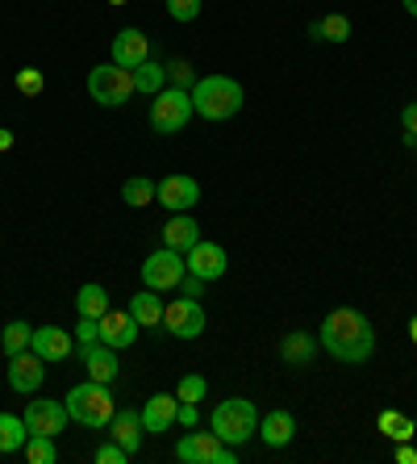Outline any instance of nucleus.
<instances>
[{
    "instance_id": "nucleus-14",
    "label": "nucleus",
    "mask_w": 417,
    "mask_h": 464,
    "mask_svg": "<svg viewBox=\"0 0 417 464\" xmlns=\"http://www.w3.org/2000/svg\"><path fill=\"white\" fill-rule=\"evenodd\" d=\"M201 201V184L193 176H167L159 180V206H167L172 214H188Z\"/></svg>"
},
{
    "instance_id": "nucleus-28",
    "label": "nucleus",
    "mask_w": 417,
    "mask_h": 464,
    "mask_svg": "<svg viewBox=\"0 0 417 464\" xmlns=\"http://www.w3.org/2000/svg\"><path fill=\"white\" fill-rule=\"evenodd\" d=\"M75 310H80V318H100L109 310V293L100 285H84L75 293Z\"/></svg>"
},
{
    "instance_id": "nucleus-15",
    "label": "nucleus",
    "mask_w": 417,
    "mask_h": 464,
    "mask_svg": "<svg viewBox=\"0 0 417 464\" xmlns=\"http://www.w3.org/2000/svg\"><path fill=\"white\" fill-rule=\"evenodd\" d=\"M175 419H180V398H175V393H155V398L142 406V427H147L150 435H163L167 427H175Z\"/></svg>"
},
{
    "instance_id": "nucleus-17",
    "label": "nucleus",
    "mask_w": 417,
    "mask_h": 464,
    "mask_svg": "<svg viewBox=\"0 0 417 464\" xmlns=\"http://www.w3.org/2000/svg\"><path fill=\"white\" fill-rule=\"evenodd\" d=\"M30 347L46 360V364H59V360L71 356V335H67L63 326H38L33 339H30Z\"/></svg>"
},
{
    "instance_id": "nucleus-42",
    "label": "nucleus",
    "mask_w": 417,
    "mask_h": 464,
    "mask_svg": "<svg viewBox=\"0 0 417 464\" xmlns=\"http://www.w3.org/2000/svg\"><path fill=\"white\" fill-rule=\"evenodd\" d=\"M409 331H413V339H417V318H413V323H409Z\"/></svg>"
},
{
    "instance_id": "nucleus-39",
    "label": "nucleus",
    "mask_w": 417,
    "mask_h": 464,
    "mask_svg": "<svg viewBox=\"0 0 417 464\" xmlns=\"http://www.w3.org/2000/svg\"><path fill=\"white\" fill-rule=\"evenodd\" d=\"M396 460H401V464H417L413 443H401V448H396Z\"/></svg>"
},
{
    "instance_id": "nucleus-20",
    "label": "nucleus",
    "mask_w": 417,
    "mask_h": 464,
    "mask_svg": "<svg viewBox=\"0 0 417 464\" xmlns=\"http://www.w3.org/2000/svg\"><path fill=\"white\" fill-rule=\"evenodd\" d=\"M142 431H147V427H142V414L138 411H118V414H113V422H109V440H118L129 456L142 448Z\"/></svg>"
},
{
    "instance_id": "nucleus-6",
    "label": "nucleus",
    "mask_w": 417,
    "mask_h": 464,
    "mask_svg": "<svg viewBox=\"0 0 417 464\" xmlns=\"http://www.w3.org/2000/svg\"><path fill=\"white\" fill-rule=\"evenodd\" d=\"M193 92L188 88H163L150 101V126L155 134H180L188 121H193Z\"/></svg>"
},
{
    "instance_id": "nucleus-2",
    "label": "nucleus",
    "mask_w": 417,
    "mask_h": 464,
    "mask_svg": "<svg viewBox=\"0 0 417 464\" xmlns=\"http://www.w3.org/2000/svg\"><path fill=\"white\" fill-rule=\"evenodd\" d=\"M193 109L201 113L204 121H230L242 109V84L230 76H201L193 88Z\"/></svg>"
},
{
    "instance_id": "nucleus-7",
    "label": "nucleus",
    "mask_w": 417,
    "mask_h": 464,
    "mask_svg": "<svg viewBox=\"0 0 417 464\" xmlns=\"http://www.w3.org/2000/svg\"><path fill=\"white\" fill-rule=\"evenodd\" d=\"M175 460L184 464H234L238 452L230 443H222L213 431H193L175 443Z\"/></svg>"
},
{
    "instance_id": "nucleus-33",
    "label": "nucleus",
    "mask_w": 417,
    "mask_h": 464,
    "mask_svg": "<svg viewBox=\"0 0 417 464\" xmlns=\"http://www.w3.org/2000/svg\"><path fill=\"white\" fill-rule=\"evenodd\" d=\"M43 88H46V80L38 67H22V72H17V92H22V97H43Z\"/></svg>"
},
{
    "instance_id": "nucleus-32",
    "label": "nucleus",
    "mask_w": 417,
    "mask_h": 464,
    "mask_svg": "<svg viewBox=\"0 0 417 464\" xmlns=\"http://www.w3.org/2000/svg\"><path fill=\"white\" fill-rule=\"evenodd\" d=\"M204 393H209V381L201 377V372H188V377H180V385H175V398L180 401H204Z\"/></svg>"
},
{
    "instance_id": "nucleus-13",
    "label": "nucleus",
    "mask_w": 417,
    "mask_h": 464,
    "mask_svg": "<svg viewBox=\"0 0 417 464\" xmlns=\"http://www.w3.org/2000/svg\"><path fill=\"white\" fill-rule=\"evenodd\" d=\"M46 360L33 352V347H25V352H17V356H9V385L17 389V393H33V389L43 385L46 377Z\"/></svg>"
},
{
    "instance_id": "nucleus-19",
    "label": "nucleus",
    "mask_w": 417,
    "mask_h": 464,
    "mask_svg": "<svg viewBox=\"0 0 417 464\" xmlns=\"http://www.w3.org/2000/svg\"><path fill=\"white\" fill-rule=\"evenodd\" d=\"M159 235H163V247L180 251V256L188 247H196V243H201V227H196L188 214H172V218H167V227H163Z\"/></svg>"
},
{
    "instance_id": "nucleus-43",
    "label": "nucleus",
    "mask_w": 417,
    "mask_h": 464,
    "mask_svg": "<svg viewBox=\"0 0 417 464\" xmlns=\"http://www.w3.org/2000/svg\"><path fill=\"white\" fill-rule=\"evenodd\" d=\"M109 5H129V0H109Z\"/></svg>"
},
{
    "instance_id": "nucleus-26",
    "label": "nucleus",
    "mask_w": 417,
    "mask_h": 464,
    "mask_svg": "<svg viewBox=\"0 0 417 464\" xmlns=\"http://www.w3.org/2000/svg\"><path fill=\"white\" fill-rule=\"evenodd\" d=\"M375 427H380V435H388V440H396V443H409L413 440V419L409 414H401V411H384L380 419H375Z\"/></svg>"
},
{
    "instance_id": "nucleus-1",
    "label": "nucleus",
    "mask_w": 417,
    "mask_h": 464,
    "mask_svg": "<svg viewBox=\"0 0 417 464\" xmlns=\"http://www.w3.org/2000/svg\"><path fill=\"white\" fill-rule=\"evenodd\" d=\"M321 347L343 364H367L375 352V326L359 310H330L317 331Z\"/></svg>"
},
{
    "instance_id": "nucleus-9",
    "label": "nucleus",
    "mask_w": 417,
    "mask_h": 464,
    "mask_svg": "<svg viewBox=\"0 0 417 464\" xmlns=\"http://www.w3.org/2000/svg\"><path fill=\"white\" fill-rule=\"evenodd\" d=\"M204 310L188 297V302H167V310H163V326H167V335H175V339H196V335H204Z\"/></svg>"
},
{
    "instance_id": "nucleus-25",
    "label": "nucleus",
    "mask_w": 417,
    "mask_h": 464,
    "mask_svg": "<svg viewBox=\"0 0 417 464\" xmlns=\"http://www.w3.org/2000/svg\"><path fill=\"white\" fill-rule=\"evenodd\" d=\"M121 201H126V206H134V209L155 206V201H159V184L147 180V176H129V180L121 184Z\"/></svg>"
},
{
    "instance_id": "nucleus-16",
    "label": "nucleus",
    "mask_w": 417,
    "mask_h": 464,
    "mask_svg": "<svg viewBox=\"0 0 417 464\" xmlns=\"http://www.w3.org/2000/svg\"><path fill=\"white\" fill-rule=\"evenodd\" d=\"M150 59V43H147V34L142 30H121L118 38H113V63L118 67H142Z\"/></svg>"
},
{
    "instance_id": "nucleus-31",
    "label": "nucleus",
    "mask_w": 417,
    "mask_h": 464,
    "mask_svg": "<svg viewBox=\"0 0 417 464\" xmlns=\"http://www.w3.org/2000/svg\"><path fill=\"white\" fill-rule=\"evenodd\" d=\"M25 456H30V464H54L59 460L51 435H30V440H25Z\"/></svg>"
},
{
    "instance_id": "nucleus-35",
    "label": "nucleus",
    "mask_w": 417,
    "mask_h": 464,
    "mask_svg": "<svg viewBox=\"0 0 417 464\" xmlns=\"http://www.w3.org/2000/svg\"><path fill=\"white\" fill-rule=\"evenodd\" d=\"M129 460V452L121 448L118 440H109V443H100L97 448V464H126Z\"/></svg>"
},
{
    "instance_id": "nucleus-30",
    "label": "nucleus",
    "mask_w": 417,
    "mask_h": 464,
    "mask_svg": "<svg viewBox=\"0 0 417 464\" xmlns=\"http://www.w3.org/2000/svg\"><path fill=\"white\" fill-rule=\"evenodd\" d=\"M163 80H167V67L150 63V59L142 67H134V88H138V92H147V97L163 92Z\"/></svg>"
},
{
    "instance_id": "nucleus-38",
    "label": "nucleus",
    "mask_w": 417,
    "mask_h": 464,
    "mask_svg": "<svg viewBox=\"0 0 417 464\" xmlns=\"http://www.w3.org/2000/svg\"><path fill=\"white\" fill-rule=\"evenodd\" d=\"M172 76H175V88L180 84H188V80H193V72H188V63H172ZM196 84V80H193Z\"/></svg>"
},
{
    "instance_id": "nucleus-29",
    "label": "nucleus",
    "mask_w": 417,
    "mask_h": 464,
    "mask_svg": "<svg viewBox=\"0 0 417 464\" xmlns=\"http://www.w3.org/2000/svg\"><path fill=\"white\" fill-rule=\"evenodd\" d=\"M30 339H33V326L22 323V318L0 331V347H5V356H17V352H25V347H30Z\"/></svg>"
},
{
    "instance_id": "nucleus-8",
    "label": "nucleus",
    "mask_w": 417,
    "mask_h": 464,
    "mask_svg": "<svg viewBox=\"0 0 417 464\" xmlns=\"http://www.w3.org/2000/svg\"><path fill=\"white\" fill-rule=\"evenodd\" d=\"M184 272H188V264H184L180 251L163 247L155 251V256H147V264H142V285L147 289H175V285L184 281Z\"/></svg>"
},
{
    "instance_id": "nucleus-21",
    "label": "nucleus",
    "mask_w": 417,
    "mask_h": 464,
    "mask_svg": "<svg viewBox=\"0 0 417 464\" xmlns=\"http://www.w3.org/2000/svg\"><path fill=\"white\" fill-rule=\"evenodd\" d=\"M259 435H263L268 448H289L292 435H297V419H292L289 411H271L259 419Z\"/></svg>"
},
{
    "instance_id": "nucleus-10",
    "label": "nucleus",
    "mask_w": 417,
    "mask_h": 464,
    "mask_svg": "<svg viewBox=\"0 0 417 464\" xmlns=\"http://www.w3.org/2000/svg\"><path fill=\"white\" fill-rule=\"evenodd\" d=\"M22 419H25V427H30V435H59L67 422H71V414H67V401L43 398V401H30Z\"/></svg>"
},
{
    "instance_id": "nucleus-41",
    "label": "nucleus",
    "mask_w": 417,
    "mask_h": 464,
    "mask_svg": "<svg viewBox=\"0 0 417 464\" xmlns=\"http://www.w3.org/2000/svg\"><path fill=\"white\" fill-rule=\"evenodd\" d=\"M405 9H409V13H413V17H417V0H405Z\"/></svg>"
},
{
    "instance_id": "nucleus-40",
    "label": "nucleus",
    "mask_w": 417,
    "mask_h": 464,
    "mask_svg": "<svg viewBox=\"0 0 417 464\" xmlns=\"http://www.w3.org/2000/svg\"><path fill=\"white\" fill-rule=\"evenodd\" d=\"M9 147H13V134H9L5 126H0V151H9Z\"/></svg>"
},
{
    "instance_id": "nucleus-4",
    "label": "nucleus",
    "mask_w": 417,
    "mask_h": 464,
    "mask_svg": "<svg viewBox=\"0 0 417 464\" xmlns=\"http://www.w3.org/2000/svg\"><path fill=\"white\" fill-rule=\"evenodd\" d=\"M67 414H71L75 422H84V427H109L113 422V393H109V385H100V381H84V385H71L67 389Z\"/></svg>"
},
{
    "instance_id": "nucleus-22",
    "label": "nucleus",
    "mask_w": 417,
    "mask_h": 464,
    "mask_svg": "<svg viewBox=\"0 0 417 464\" xmlns=\"http://www.w3.org/2000/svg\"><path fill=\"white\" fill-rule=\"evenodd\" d=\"M163 310L167 305L159 302V289H142L129 297V314L138 318V326H163Z\"/></svg>"
},
{
    "instance_id": "nucleus-18",
    "label": "nucleus",
    "mask_w": 417,
    "mask_h": 464,
    "mask_svg": "<svg viewBox=\"0 0 417 464\" xmlns=\"http://www.w3.org/2000/svg\"><path fill=\"white\" fill-rule=\"evenodd\" d=\"M84 364H88V377L92 381H100V385H113V381H118V352H113V347L109 343H88L84 347Z\"/></svg>"
},
{
    "instance_id": "nucleus-23",
    "label": "nucleus",
    "mask_w": 417,
    "mask_h": 464,
    "mask_svg": "<svg viewBox=\"0 0 417 464\" xmlns=\"http://www.w3.org/2000/svg\"><path fill=\"white\" fill-rule=\"evenodd\" d=\"M313 352H317V343H313V335H305V331H292V335L280 339V360L292 368H305L313 360Z\"/></svg>"
},
{
    "instance_id": "nucleus-5",
    "label": "nucleus",
    "mask_w": 417,
    "mask_h": 464,
    "mask_svg": "<svg viewBox=\"0 0 417 464\" xmlns=\"http://www.w3.org/2000/svg\"><path fill=\"white\" fill-rule=\"evenodd\" d=\"M134 92H138V88H134V72H129V67L100 63L88 72V97L97 101V105L118 109V105H126Z\"/></svg>"
},
{
    "instance_id": "nucleus-27",
    "label": "nucleus",
    "mask_w": 417,
    "mask_h": 464,
    "mask_svg": "<svg viewBox=\"0 0 417 464\" xmlns=\"http://www.w3.org/2000/svg\"><path fill=\"white\" fill-rule=\"evenodd\" d=\"M309 34L313 38H321V43H346V38H351V22H346L343 13H330V17L313 22Z\"/></svg>"
},
{
    "instance_id": "nucleus-36",
    "label": "nucleus",
    "mask_w": 417,
    "mask_h": 464,
    "mask_svg": "<svg viewBox=\"0 0 417 464\" xmlns=\"http://www.w3.org/2000/svg\"><path fill=\"white\" fill-rule=\"evenodd\" d=\"M75 339H80V343H97L100 339V326H97V318H80V326H75Z\"/></svg>"
},
{
    "instance_id": "nucleus-37",
    "label": "nucleus",
    "mask_w": 417,
    "mask_h": 464,
    "mask_svg": "<svg viewBox=\"0 0 417 464\" xmlns=\"http://www.w3.org/2000/svg\"><path fill=\"white\" fill-rule=\"evenodd\" d=\"M401 126H405V142H413L417 139V101L401 109Z\"/></svg>"
},
{
    "instance_id": "nucleus-3",
    "label": "nucleus",
    "mask_w": 417,
    "mask_h": 464,
    "mask_svg": "<svg viewBox=\"0 0 417 464\" xmlns=\"http://www.w3.org/2000/svg\"><path fill=\"white\" fill-rule=\"evenodd\" d=\"M209 431H213L222 443H246L251 435L259 431V411H255V401H246V398H225V401H217L213 414H209Z\"/></svg>"
},
{
    "instance_id": "nucleus-11",
    "label": "nucleus",
    "mask_w": 417,
    "mask_h": 464,
    "mask_svg": "<svg viewBox=\"0 0 417 464\" xmlns=\"http://www.w3.org/2000/svg\"><path fill=\"white\" fill-rule=\"evenodd\" d=\"M97 326H100V343H109L113 352H121V347H129L138 339V318L129 310H105L97 318Z\"/></svg>"
},
{
    "instance_id": "nucleus-24",
    "label": "nucleus",
    "mask_w": 417,
    "mask_h": 464,
    "mask_svg": "<svg viewBox=\"0 0 417 464\" xmlns=\"http://www.w3.org/2000/svg\"><path fill=\"white\" fill-rule=\"evenodd\" d=\"M25 440H30V427L22 414H0V456L22 452Z\"/></svg>"
},
{
    "instance_id": "nucleus-34",
    "label": "nucleus",
    "mask_w": 417,
    "mask_h": 464,
    "mask_svg": "<svg viewBox=\"0 0 417 464\" xmlns=\"http://www.w3.org/2000/svg\"><path fill=\"white\" fill-rule=\"evenodd\" d=\"M167 13L175 22H196L201 17V0H167Z\"/></svg>"
},
{
    "instance_id": "nucleus-12",
    "label": "nucleus",
    "mask_w": 417,
    "mask_h": 464,
    "mask_svg": "<svg viewBox=\"0 0 417 464\" xmlns=\"http://www.w3.org/2000/svg\"><path fill=\"white\" fill-rule=\"evenodd\" d=\"M184 264H188V272H193L196 281H222L230 259H225V247L204 243V238H201L196 247H188V259H184Z\"/></svg>"
}]
</instances>
